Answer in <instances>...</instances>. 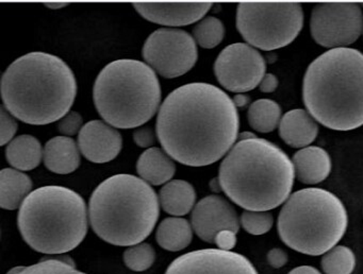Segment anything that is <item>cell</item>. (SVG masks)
Returning <instances> with one entry per match:
<instances>
[{"label": "cell", "instance_id": "cell-20", "mask_svg": "<svg viewBox=\"0 0 363 274\" xmlns=\"http://www.w3.org/2000/svg\"><path fill=\"white\" fill-rule=\"evenodd\" d=\"M137 170L145 182L162 185L169 182L176 171L175 163L169 155L159 148H150L138 159Z\"/></svg>", "mask_w": 363, "mask_h": 274}, {"label": "cell", "instance_id": "cell-22", "mask_svg": "<svg viewBox=\"0 0 363 274\" xmlns=\"http://www.w3.org/2000/svg\"><path fill=\"white\" fill-rule=\"evenodd\" d=\"M159 199L165 212L172 216H184L194 210L196 193L186 181L173 180L162 187Z\"/></svg>", "mask_w": 363, "mask_h": 274}, {"label": "cell", "instance_id": "cell-27", "mask_svg": "<svg viewBox=\"0 0 363 274\" xmlns=\"http://www.w3.org/2000/svg\"><path fill=\"white\" fill-rule=\"evenodd\" d=\"M225 35V28L222 21L213 16L201 19L194 29L193 38L195 42L206 49H212L218 46Z\"/></svg>", "mask_w": 363, "mask_h": 274}, {"label": "cell", "instance_id": "cell-31", "mask_svg": "<svg viewBox=\"0 0 363 274\" xmlns=\"http://www.w3.org/2000/svg\"><path fill=\"white\" fill-rule=\"evenodd\" d=\"M7 108L5 106H1L0 108V131H1V135H0V144L5 146L9 142H12V138L16 135V131H18V123H16V119L13 118Z\"/></svg>", "mask_w": 363, "mask_h": 274}, {"label": "cell", "instance_id": "cell-13", "mask_svg": "<svg viewBox=\"0 0 363 274\" xmlns=\"http://www.w3.org/2000/svg\"><path fill=\"white\" fill-rule=\"evenodd\" d=\"M165 274H258L244 255L220 249L192 251L172 261Z\"/></svg>", "mask_w": 363, "mask_h": 274}, {"label": "cell", "instance_id": "cell-26", "mask_svg": "<svg viewBox=\"0 0 363 274\" xmlns=\"http://www.w3.org/2000/svg\"><path fill=\"white\" fill-rule=\"evenodd\" d=\"M356 267L354 252L345 246H335L325 253L322 268L325 274H352Z\"/></svg>", "mask_w": 363, "mask_h": 274}, {"label": "cell", "instance_id": "cell-25", "mask_svg": "<svg viewBox=\"0 0 363 274\" xmlns=\"http://www.w3.org/2000/svg\"><path fill=\"white\" fill-rule=\"evenodd\" d=\"M248 122L255 131L271 133L281 120V108L277 102L260 99L250 104L247 112Z\"/></svg>", "mask_w": 363, "mask_h": 274}, {"label": "cell", "instance_id": "cell-1", "mask_svg": "<svg viewBox=\"0 0 363 274\" xmlns=\"http://www.w3.org/2000/svg\"><path fill=\"white\" fill-rule=\"evenodd\" d=\"M233 100L208 83H190L172 91L157 118L159 142L167 155L191 167H203L228 154L239 137Z\"/></svg>", "mask_w": 363, "mask_h": 274}, {"label": "cell", "instance_id": "cell-17", "mask_svg": "<svg viewBox=\"0 0 363 274\" xmlns=\"http://www.w3.org/2000/svg\"><path fill=\"white\" fill-rule=\"evenodd\" d=\"M318 133V121L301 108L289 110L279 123V135L293 148H306L315 140Z\"/></svg>", "mask_w": 363, "mask_h": 274}, {"label": "cell", "instance_id": "cell-16", "mask_svg": "<svg viewBox=\"0 0 363 274\" xmlns=\"http://www.w3.org/2000/svg\"><path fill=\"white\" fill-rule=\"evenodd\" d=\"M135 10L152 23L188 25L196 23L211 8V2H135Z\"/></svg>", "mask_w": 363, "mask_h": 274}, {"label": "cell", "instance_id": "cell-39", "mask_svg": "<svg viewBox=\"0 0 363 274\" xmlns=\"http://www.w3.org/2000/svg\"><path fill=\"white\" fill-rule=\"evenodd\" d=\"M44 6H48V8H65V6H69L67 2H45Z\"/></svg>", "mask_w": 363, "mask_h": 274}, {"label": "cell", "instance_id": "cell-4", "mask_svg": "<svg viewBox=\"0 0 363 274\" xmlns=\"http://www.w3.org/2000/svg\"><path fill=\"white\" fill-rule=\"evenodd\" d=\"M303 100L309 114L335 131L363 125V53L357 49H330L306 72Z\"/></svg>", "mask_w": 363, "mask_h": 274}, {"label": "cell", "instance_id": "cell-21", "mask_svg": "<svg viewBox=\"0 0 363 274\" xmlns=\"http://www.w3.org/2000/svg\"><path fill=\"white\" fill-rule=\"evenodd\" d=\"M31 178L18 170L6 168L0 172V206L4 210H14L22 206L30 195Z\"/></svg>", "mask_w": 363, "mask_h": 274}, {"label": "cell", "instance_id": "cell-38", "mask_svg": "<svg viewBox=\"0 0 363 274\" xmlns=\"http://www.w3.org/2000/svg\"><path fill=\"white\" fill-rule=\"evenodd\" d=\"M233 100L237 108H244L250 102V98L247 95H244V93H238L233 97Z\"/></svg>", "mask_w": 363, "mask_h": 274}, {"label": "cell", "instance_id": "cell-3", "mask_svg": "<svg viewBox=\"0 0 363 274\" xmlns=\"http://www.w3.org/2000/svg\"><path fill=\"white\" fill-rule=\"evenodd\" d=\"M293 161L264 138L241 140L220 164L222 190L240 207L269 212L289 199L294 185Z\"/></svg>", "mask_w": 363, "mask_h": 274}, {"label": "cell", "instance_id": "cell-32", "mask_svg": "<svg viewBox=\"0 0 363 274\" xmlns=\"http://www.w3.org/2000/svg\"><path fill=\"white\" fill-rule=\"evenodd\" d=\"M58 129L61 133L65 134L67 137L76 135L82 129V115L77 112H69L59 121Z\"/></svg>", "mask_w": 363, "mask_h": 274}, {"label": "cell", "instance_id": "cell-2", "mask_svg": "<svg viewBox=\"0 0 363 274\" xmlns=\"http://www.w3.org/2000/svg\"><path fill=\"white\" fill-rule=\"evenodd\" d=\"M77 95V81L57 55L30 52L18 57L1 79L8 112L28 125H43L69 114Z\"/></svg>", "mask_w": 363, "mask_h": 274}, {"label": "cell", "instance_id": "cell-5", "mask_svg": "<svg viewBox=\"0 0 363 274\" xmlns=\"http://www.w3.org/2000/svg\"><path fill=\"white\" fill-rule=\"evenodd\" d=\"M160 207L156 191L131 174L110 176L93 191L91 227L99 238L118 246L142 244L154 231Z\"/></svg>", "mask_w": 363, "mask_h": 274}, {"label": "cell", "instance_id": "cell-41", "mask_svg": "<svg viewBox=\"0 0 363 274\" xmlns=\"http://www.w3.org/2000/svg\"><path fill=\"white\" fill-rule=\"evenodd\" d=\"M210 186H211L212 190L216 191V193L222 189L220 184V180H218V178H214V180H212L211 183H210Z\"/></svg>", "mask_w": 363, "mask_h": 274}, {"label": "cell", "instance_id": "cell-15", "mask_svg": "<svg viewBox=\"0 0 363 274\" xmlns=\"http://www.w3.org/2000/svg\"><path fill=\"white\" fill-rule=\"evenodd\" d=\"M122 135L112 125L101 120L89 121L78 136L82 155L93 163H108L122 150Z\"/></svg>", "mask_w": 363, "mask_h": 274}, {"label": "cell", "instance_id": "cell-9", "mask_svg": "<svg viewBox=\"0 0 363 274\" xmlns=\"http://www.w3.org/2000/svg\"><path fill=\"white\" fill-rule=\"evenodd\" d=\"M303 25V6L297 2H242L238 6V31L248 45L261 50L288 46Z\"/></svg>", "mask_w": 363, "mask_h": 274}, {"label": "cell", "instance_id": "cell-34", "mask_svg": "<svg viewBox=\"0 0 363 274\" xmlns=\"http://www.w3.org/2000/svg\"><path fill=\"white\" fill-rule=\"evenodd\" d=\"M214 244L220 250L231 251L237 244V233L233 231H222L216 235Z\"/></svg>", "mask_w": 363, "mask_h": 274}, {"label": "cell", "instance_id": "cell-23", "mask_svg": "<svg viewBox=\"0 0 363 274\" xmlns=\"http://www.w3.org/2000/svg\"><path fill=\"white\" fill-rule=\"evenodd\" d=\"M41 142L31 135H21L9 142L6 149L8 163L23 171L35 169L43 159Z\"/></svg>", "mask_w": 363, "mask_h": 274}, {"label": "cell", "instance_id": "cell-30", "mask_svg": "<svg viewBox=\"0 0 363 274\" xmlns=\"http://www.w3.org/2000/svg\"><path fill=\"white\" fill-rule=\"evenodd\" d=\"M240 222L247 233L252 235H263L273 227L274 218L273 215L269 212L245 210L242 214Z\"/></svg>", "mask_w": 363, "mask_h": 274}, {"label": "cell", "instance_id": "cell-14", "mask_svg": "<svg viewBox=\"0 0 363 274\" xmlns=\"http://www.w3.org/2000/svg\"><path fill=\"white\" fill-rule=\"evenodd\" d=\"M240 220L233 206L220 195H208L195 206L191 216L193 231L203 241L214 244L222 231L238 234Z\"/></svg>", "mask_w": 363, "mask_h": 274}, {"label": "cell", "instance_id": "cell-11", "mask_svg": "<svg viewBox=\"0 0 363 274\" xmlns=\"http://www.w3.org/2000/svg\"><path fill=\"white\" fill-rule=\"evenodd\" d=\"M312 38L325 48H345L358 40L363 32V13L354 2H323L311 13Z\"/></svg>", "mask_w": 363, "mask_h": 274}, {"label": "cell", "instance_id": "cell-29", "mask_svg": "<svg viewBox=\"0 0 363 274\" xmlns=\"http://www.w3.org/2000/svg\"><path fill=\"white\" fill-rule=\"evenodd\" d=\"M156 253L150 244H139L130 246L124 252L126 267L135 272H143L154 265Z\"/></svg>", "mask_w": 363, "mask_h": 274}, {"label": "cell", "instance_id": "cell-36", "mask_svg": "<svg viewBox=\"0 0 363 274\" xmlns=\"http://www.w3.org/2000/svg\"><path fill=\"white\" fill-rule=\"evenodd\" d=\"M277 87L278 79L277 76L273 74H265L262 81H261L260 85H259V89L264 93H273V91L277 89Z\"/></svg>", "mask_w": 363, "mask_h": 274}, {"label": "cell", "instance_id": "cell-40", "mask_svg": "<svg viewBox=\"0 0 363 274\" xmlns=\"http://www.w3.org/2000/svg\"><path fill=\"white\" fill-rule=\"evenodd\" d=\"M257 136L252 134V132H243V133L239 134V142L241 140L252 139V138H256Z\"/></svg>", "mask_w": 363, "mask_h": 274}, {"label": "cell", "instance_id": "cell-8", "mask_svg": "<svg viewBox=\"0 0 363 274\" xmlns=\"http://www.w3.org/2000/svg\"><path fill=\"white\" fill-rule=\"evenodd\" d=\"M348 217L341 200L322 188L292 193L278 217V233L289 248L311 256L337 246L347 229Z\"/></svg>", "mask_w": 363, "mask_h": 274}, {"label": "cell", "instance_id": "cell-42", "mask_svg": "<svg viewBox=\"0 0 363 274\" xmlns=\"http://www.w3.org/2000/svg\"><path fill=\"white\" fill-rule=\"evenodd\" d=\"M360 6H361V8H363V2H362V4H360Z\"/></svg>", "mask_w": 363, "mask_h": 274}, {"label": "cell", "instance_id": "cell-12", "mask_svg": "<svg viewBox=\"0 0 363 274\" xmlns=\"http://www.w3.org/2000/svg\"><path fill=\"white\" fill-rule=\"evenodd\" d=\"M267 63L257 49L245 42L229 45L214 64L216 79L224 89L245 93L260 85Z\"/></svg>", "mask_w": 363, "mask_h": 274}, {"label": "cell", "instance_id": "cell-18", "mask_svg": "<svg viewBox=\"0 0 363 274\" xmlns=\"http://www.w3.org/2000/svg\"><path fill=\"white\" fill-rule=\"evenodd\" d=\"M295 176L303 184L314 185L328 178L331 159L328 152L320 147L309 146L301 149L293 156Z\"/></svg>", "mask_w": 363, "mask_h": 274}, {"label": "cell", "instance_id": "cell-37", "mask_svg": "<svg viewBox=\"0 0 363 274\" xmlns=\"http://www.w3.org/2000/svg\"><path fill=\"white\" fill-rule=\"evenodd\" d=\"M289 274H322L316 268L311 266H301L291 270Z\"/></svg>", "mask_w": 363, "mask_h": 274}, {"label": "cell", "instance_id": "cell-28", "mask_svg": "<svg viewBox=\"0 0 363 274\" xmlns=\"http://www.w3.org/2000/svg\"><path fill=\"white\" fill-rule=\"evenodd\" d=\"M7 274H86L76 269L73 263L62 259H43L28 267H16Z\"/></svg>", "mask_w": 363, "mask_h": 274}, {"label": "cell", "instance_id": "cell-19", "mask_svg": "<svg viewBox=\"0 0 363 274\" xmlns=\"http://www.w3.org/2000/svg\"><path fill=\"white\" fill-rule=\"evenodd\" d=\"M44 164L50 171L58 174L72 173L80 165L79 147L67 136H57L46 142Z\"/></svg>", "mask_w": 363, "mask_h": 274}, {"label": "cell", "instance_id": "cell-24", "mask_svg": "<svg viewBox=\"0 0 363 274\" xmlns=\"http://www.w3.org/2000/svg\"><path fill=\"white\" fill-rule=\"evenodd\" d=\"M192 224L186 219L171 217L164 219L157 229L159 246L171 252L184 250L192 241Z\"/></svg>", "mask_w": 363, "mask_h": 274}, {"label": "cell", "instance_id": "cell-33", "mask_svg": "<svg viewBox=\"0 0 363 274\" xmlns=\"http://www.w3.org/2000/svg\"><path fill=\"white\" fill-rule=\"evenodd\" d=\"M133 140L141 148L152 146L156 140L154 130L150 127H140L133 133Z\"/></svg>", "mask_w": 363, "mask_h": 274}, {"label": "cell", "instance_id": "cell-10", "mask_svg": "<svg viewBox=\"0 0 363 274\" xmlns=\"http://www.w3.org/2000/svg\"><path fill=\"white\" fill-rule=\"evenodd\" d=\"M143 57L148 66L160 76L174 79L194 67L199 51L194 38L188 32L161 28L152 32L146 40Z\"/></svg>", "mask_w": 363, "mask_h": 274}, {"label": "cell", "instance_id": "cell-35", "mask_svg": "<svg viewBox=\"0 0 363 274\" xmlns=\"http://www.w3.org/2000/svg\"><path fill=\"white\" fill-rule=\"evenodd\" d=\"M267 261H269V266L278 269V268L284 267L288 263V254L281 249H272L267 253Z\"/></svg>", "mask_w": 363, "mask_h": 274}, {"label": "cell", "instance_id": "cell-6", "mask_svg": "<svg viewBox=\"0 0 363 274\" xmlns=\"http://www.w3.org/2000/svg\"><path fill=\"white\" fill-rule=\"evenodd\" d=\"M23 239L37 252L65 254L77 248L88 233V210L84 198L63 186L31 191L18 217Z\"/></svg>", "mask_w": 363, "mask_h": 274}, {"label": "cell", "instance_id": "cell-7", "mask_svg": "<svg viewBox=\"0 0 363 274\" xmlns=\"http://www.w3.org/2000/svg\"><path fill=\"white\" fill-rule=\"evenodd\" d=\"M93 99L108 125L133 129L147 122L158 110L160 82L147 64L137 59H118L99 72Z\"/></svg>", "mask_w": 363, "mask_h": 274}]
</instances>
